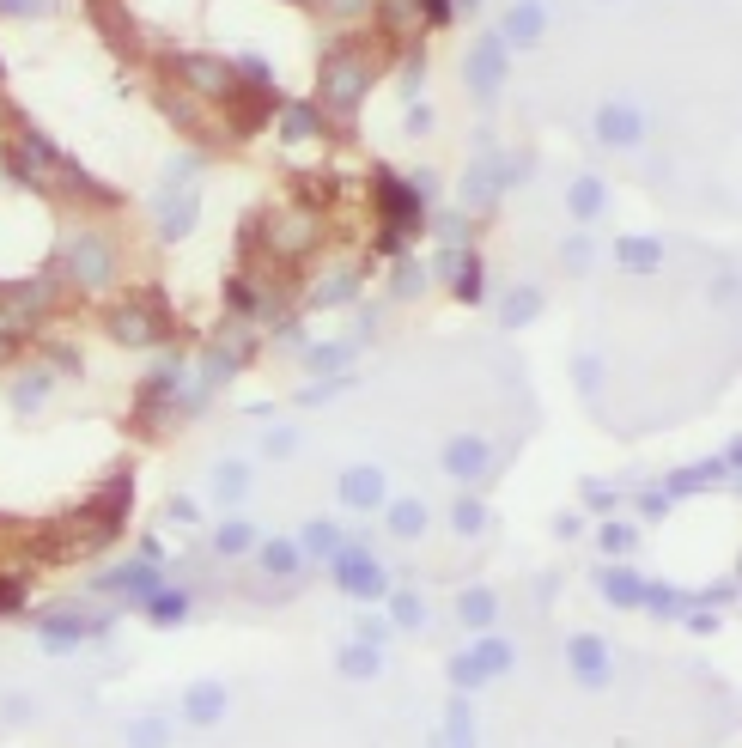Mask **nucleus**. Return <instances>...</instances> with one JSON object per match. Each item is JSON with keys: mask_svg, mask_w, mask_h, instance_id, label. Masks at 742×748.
I'll use <instances>...</instances> for the list:
<instances>
[{"mask_svg": "<svg viewBox=\"0 0 742 748\" xmlns=\"http://www.w3.org/2000/svg\"><path fill=\"white\" fill-rule=\"evenodd\" d=\"M110 335L140 347V341H159L165 335V317H159V298H128V305L110 311Z\"/></svg>", "mask_w": 742, "mask_h": 748, "instance_id": "obj_1", "label": "nucleus"}, {"mask_svg": "<svg viewBox=\"0 0 742 748\" xmlns=\"http://www.w3.org/2000/svg\"><path fill=\"white\" fill-rule=\"evenodd\" d=\"M159 226H165V238H183L195 226V183H189V171L159 195Z\"/></svg>", "mask_w": 742, "mask_h": 748, "instance_id": "obj_2", "label": "nucleus"}, {"mask_svg": "<svg viewBox=\"0 0 742 748\" xmlns=\"http://www.w3.org/2000/svg\"><path fill=\"white\" fill-rule=\"evenodd\" d=\"M116 274V262H110V250L98 244V238H80V244H73V280H80V286H104Z\"/></svg>", "mask_w": 742, "mask_h": 748, "instance_id": "obj_3", "label": "nucleus"}, {"mask_svg": "<svg viewBox=\"0 0 742 748\" xmlns=\"http://www.w3.org/2000/svg\"><path fill=\"white\" fill-rule=\"evenodd\" d=\"M359 86H365V73H359V61H347V55H335V61H329V73H323V98L347 110V104L359 98Z\"/></svg>", "mask_w": 742, "mask_h": 748, "instance_id": "obj_4", "label": "nucleus"}, {"mask_svg": "<svg viewBox=\"0 0 742 748\" xmlns=\"http://www.w3.org/2000/svg\"><path fill=\"white\" fill-rule=\"evenodd\" d=\"M572 669H578L584 688H603V682H609V651H603V639H572Z\"/></svg>", "mask_w": 742, "mask_h": 748, "instance_id": "obj_5", "label": "nucleus"}, {"mask_svg": "<svg viewBox=\"0 0 742 748\" xmlns=\"http://www.w3.org/2000/svg\"><path fill=\"white\" fill-rule=\"evenodd\" d=\"M481 463H487V444L481 438H451V444H444V469H451L457 481H475Z\"/></svg>", "mask_w": 742, "mask_h": 748, "instance_id": "obj_6", "label": "nucleus"}, {"mask_svg": "<svg viewBox=\"0 0 742 748\" xmlns=\"http://www.w3.org/2000/svg\"><path fill=\"white\" fill-rule=\"evenodd\" d=\"M335 578H341V590H353V596H384V590H390V584H384V572L371 566V560H359V554H347Z\"/></svg>", "mask_w": 742, "mask_h": 748, "instance_id": "obj_7", "label": "nucleus"}, {"mask_svg": "<svg viewBox=\"0 0 742 748\" xmlns=\"http://www.w3.org/2000/svg\"><path fill=\"white\" fill-rule=\"evenodd\" d=\"M219 712H226V688H219V682H195L189 700H183V718L189 724H219Z\"/></svg>", "mask_w": 742, "mask_h": 748, "instance_id": "obj_8", "label": "nucleus"}, {"mask_svg": "<svg viewBox=\"0 0 742 748\" xmlns=\"http://www.w3.org/2000/svg\"><path fill=\"white\" fill-rule=\"evenodd\" d=\"M183 80H189L195 92H219V98L232 92V73L219 67V61H201V55H189V61H183Z\"/></svg>", "mask_w": 742, "mask_h": 748, "instance_id": "obj_9", "label": "nucleus"}, {"mask_svg": "<svg viewBox=\"0 0 742 748\" xmlns=\"http://www.w3.org/2000/svg\"><path fill=\"white\" fill-rule=\"evenodd\" d=\"M444 748H475V712H469L463 694L444 706Z\"/></svg>", "mask_w": 742, "mask_h": 748, "instance_id": "obj_10", "label": "nucleus"}, {"mask_svg": "<svg viewBox=\"0 0 742 748\" xmlns=\"http://www.w3.org/2000/svg\"><path fill=\"white\" fill-rule=\"evenodd\" d=\"M341 499L347 505H378L384 499V475L378 469H347L341 475Z\"/></svg>", "mask_w": 742, "mask_h": 748, "instance_id": "obj_11", "label": "nucleus"}, {"mask_svg": "<svg viewBox=\"0 0 742 748\" xmlns=\"http://www.w3.org/2000/svg\"><path fill=\"white\" fill-rule=\"evenodd\" d=\"M128 748H171V718H159V712L134 718L128 724Z\"/></svg>", "mask_w": 742, "mask_h": 748, "instance_id": "obj_12", "label": "nucleus"}, {"mask_svg": "<svg viewBox=\"0 0 742 748\" xmlns=\"http://www.w3.org/2000/svg\"><path fill=\"white\" fill-rule=\"evenodd\" d=\"M341 676L347 682H371L378 676V645H347L341 651Z\"/></svg>", "mask_w": 742, "mask_h": 748, "instance_id": "obj_13", "label": "nucleus"}, {"mask_svg": "<svg viewBox=\"0 0 742 748\" xmlns=\"http://www.w3.org/2000/svg\"><path fill=\"white\" fill-rule=\"evenodd\" d=\"M597 128H603V140H615V146H633V140H639V116H633V110H603Z\"/></svg>", "mask_w": 742, "mask_h": 748, "instance_id": "obj_14", "label": "nucleus"}, {"mask_svg": "<svg viewBox=\"0 0 742 748\" xmlns=\"http://www.w3.org/2000/svg\"><path fill=\"white\" fill-rule=\"evenodd\" d=\"M603 596H609V603H645V584L633 578V572H603Z\"/></svg>", "mask_w": 742, "mask_h": 748, "instance_id": "obj_15", "label": "nucleus"}, {"mask_svg": "<svg viewBox=\"0 0 742 748\" xmlns=\"http://www.w3.org/2000/svg\"><path fill=\"white\" fill-rule=\"evenodd\" d=\"M390 530H396V536H420V530H426V505H420V499H402V505L390 511Z\"/></svg>", "mask_w": 742, "mask_h": 748, "instance_id": "obj_16", "label": "nucleus"}, {"mask_svg": "<svg viewBox=\"0 0 742 748\" xmlns=\"http://www.w3.org/2000/svg\"><path fill=\"white\" fill-rule=\"evenodd\" d=\"M457 609H463L469 627H493V590H463V603H457Z\"/></svg>", "mask_w": 742, "mask_h": 748, "instance_id": "obj_17", "label": "nucleus"}, {"mask_svg": "<svg viewBox=\"0 0 742 748\" xmlns=\"http://www.w3.org/2000/svg\"><path fill=\"white\" fill-rule=\"evenodd\" d=\"M536 311H542V292H530V286H524V292H511V298H505V323H530Z\"/></svg>", "mask_w": 742, "mask_h": 748, "instance_id": "obj_18", "label": "nucleus"}, {"mask_svg": "<svg viewBox=\"0 0 742 748\" xmlns=\"http://www.w3.org/2000/svg\"><path fill=\"white\" fill-rule=\"evenodd\" d=\"M505 663H511V645H505V639H487V645L475 651V669H481V676H499Z\"/></svg>", "mask_w": 742, "mask_h": 748, "instance_id": "obj_19", "label": "nucleus"}, {"mask_svg": "<svg viewBox=\"0 0 742 748\" xmlns=\"http://www.w3.org/2000/svg\"><path fill=\"white\" fill-rule=\"evenodd\" d=\"M621 262H627V268H657V244L627 238V244H621Z\"/></svg>", "mask_w": 742, "mask_h": 748, "instance_id": "obj_20", "label": "nucleus"}, {"mask_svg": "<svg viewBox=\"0 0 742 748\" xmlns=\"http://www.w3.org/2000/svg\"><path fill=\"white\" fill-rule=\"evenodd\" d=\"M572 213H584V219L603 213V183H578V189H572Z\"/></svg>", "mask_w": 742, "mask_h": 748, "instance_id": "obj_21", "label": "nucleus"}, {"mask_svg": "<svg viewBox=\"0 0 742 748\" xmlns=\"http://www.w3.org/2000/svg\"><path fill=\"white\" fill-rule=\"evenodd\" d=\"M262 566H268V572H280V578H286V572H292V566H299V554H292V548H286V542H268V548H262Z\"/></svg>", "mask_w": 742, "mask_h": 748, "instance_id": "obj_22", "label": "nucleus"}, {"mask_svg": "<svg viewBox=\"0 0 742 748\" xmlns=\"http://www.w3.org/2000/svg\"><path fill=\"white\" fill-rule=\"evenodd\" d=\"M335 542H341V536L329 530V523H305V548H311V554H335Z\"/></svg>", "mask_w": 742, "mask_h": 748, "instance_id": "obj_23", "label": "nucleus"}, {"mask_svg": "<svg viewBox=\"0 0 742 748\" xmlns=\"http://www.w3.org/2000/svg\"><path fill=\"white\" fill-rule=\"evenodd\" d=\"M153 615H159V627H177V621L189 615V603H183V596L171 590V596H159V603H153Z\"/></svg>", "mask_w": 742, "mask_h": 748, "instance_id": "obj_24", "label": "nucleus"}, {"mask_svg": "<svg viewBox=\"0 0 742 748\" xmlns=\"http://www.w3.org/2000/svg\"><path fill=\"white\" fill-rule=\"evenodd\" d=\"M250 548V523H226L219 530V554H244Z\"/></svg>", "mask_w": 742, "mask_h": 748, "instance_id": "obj_25", "label": "nucleus"}, {"mask_svg": "<svg viewBox=\"0 0 742 748\" xmlns=\"http://www.w3.org/2000/svg\"><path fill=\"white\" fill-rule=\"evenodd\" d=\"M451 682H457V688H481L487 676L475 669V657H451Z\"/></svg>", "mask_w": 742, "mask_h": 748, "instance_id": "obj_26", "label": "nucleus"}, {"mask_svg": "<svg viewBox=\"0 0 742 748\" xmlns=\"http://www.w3.org/2000/svg\"><path fill=\"white\" fill-rule=\"evenodd\" d=\"M311 128H317L311 110H292V116H286V140H311Z\"/></svg>", "mask_w": 742, "mask_h": 748, "instance_id": "obj_27", "label": "nucleus"}, {"mask_svg": "<svg viewBox=\"0 0 742 748\" xmlns=\"http://www.w3.org/2000/svg\"><path fill=\"white\" fill-rule=\"evenodd\" d=\"M457 530H463V536H475V530H481V505H475V499H469V505H457Z\"/></svg>", "mask_w": 742, "mask_h": 748, "instance_id": "obj_28", "label": "nucleus"}, {"mask_svg": "<svg viewBox=\"0 0 742 748\" xmlns=\"http://www.w3.org/2000/svg\"><path fill=\"white\" fill-rule=\"evenodd\" d=\"M396 627H420V603H414V596H396Z\"/></svg>", "mask_w": 742, "mask_h": 748, "instance_id": "obj_29", "label": "nucleus"}, {"mask_svg": "<svg viewBox=\"0 0 742 748\" xmlns=\"http://www.w3.org/2000/svg\"><path fill=\"white\" fill-rule=\"evenodd\" d=\"M250 481H244V469H226V475H219V493H226V499H238Z\"/></svg>", "mask_w": 742, "mask_h": 748, "instance_id": "obj_30", "label": "nucleus"}, {"mask_svg": "<svg viewBox=\"0 0 742 748\" xmlns=\"http://www.w3.org/2000/svg\"><path fill=\"white\" fill-rule=\"evenodd\" d=\"M603 548H609V554H627V548H633V530H603Z\"/></svg>", "mask_w": 742, "mask_h": 748, "instance_id": "obj_31", "label": "nucleus"}]
</instances>
